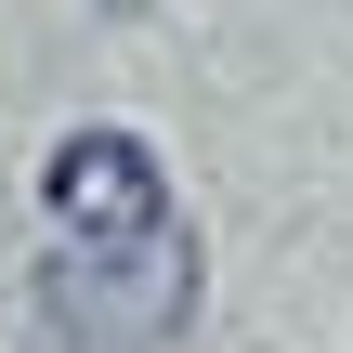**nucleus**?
Segmentation results:
<instances>
[{
  "instance_id": "obj_1",
  "label": "nucleus",
  "mask_w": 353,
  "mask_h": 353,
  "mask_svg": "<svg viewBox=\"0 0 353 353\" xmlns=\"http://www.w3.org/2000/svg\"><path fill=\"white\" fill-rule=\"evenodd\" d=\"M183 327H196V223L39 262V341L52 353H170Z\"/></svg>"
},
{
  "instance_id": "obj_2",
  "label": "nucleus",
  "mask_w": 353,
  "mask_h": 353,
  "mask_svg": "<svg viewBox=\"0 0 353 353\" xmlns=\"http://www.w3.org/2000/svg\"><path fill=\"white\" fill-rule=\"evenodd\" d=\"M39 210L65 223V249H118V236H157L170 223V183L131 131H65L39 157Z\"/></svg>"
}]
</instances>
